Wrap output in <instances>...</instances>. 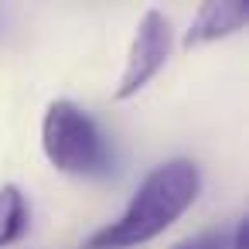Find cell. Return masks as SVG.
I'll return each instance as SVG.
<instances>
[{
    "mask_svg": "<svg viewBox=\"0 0 249 249\" xmlns=\"http://www.w3.org/2000/svg\"><path fill=\"white\" fill-rule=\"evenodd\" d=\"M198 188H201V174L184 157L154 167L137 188V195L130 198V205L123 208V215L109 222L106 229H99L89 239V246L92 249H130V246H140L160 235L181 212H188V205L198 198Z\"/></svg>",
    "mask_w": 249,
    "mask_h": 249,
    "instance_id": "1",
    "label": "cell"
},
{
    "mask_svg": "<svg viewBox=\"0 0 249 249\" xmlns=\"http://www.w3.org/2000/svg\"><path fill=\"white\" fill-rule=\"evenodd\" d=\"M41 147H45V157L58 171L79 174V178H99L113 164L109 143L99 133V126L92 123V116H86L69 99H55L45 109Z\"/></svg>",
    "mask_w": 249,
    "mask_h": 249,
    "instance_id": "2",
    "label": "cell"
},
{
    "mask_svg": "<svg viewBox=\"0 0 249 249\" xmlns=\"http://www.w3.org/2000/svg\"><path fill=\"white\" fill-rule=\"evenodd\" d=\"M167 52H171V24L160 11H147L137 24V35H133V45L126 55V69L116 86V99H130L133 92H140L160 72V65L167 62Z\"/></svg>",
    "mask_w": 249,
    "mask_h": 249,
    "instance_id": "3",
    "label": "cell"
},
{
    "mask_svg": "<svg viewBox=\"0 0 249 249\" xmlns=\"http://www.w3.org/2000/svg\"><path fill=\"white\" fill-rule=\"evenodd\" d=\"M246 24V7L242 4H229V0H212L201 4V11L195 14L188 35H184V48L205 45V41H218L232 31H239Z\"/></svg>",
    "mask_w": 249,
    "mask_h": 249,
    "instance_id": "4",
    "label": "cell"
},
{
    "mask_svg": "<svg viewBox=\"0 0 249 249\" xmlns=\"http://www.w3.org/2000/svg\"><path fill=\"white\" fill-rule=\"evenodd\" d=\"M24 222H28V205H24L21 188L4 184L0 188V249L11 246L24 232Z\"/></svg>",
    "mask_w": 249,
    "mask_h": 249,
    "instance_id": "5",
    "label": "cell"
},
{
    "mask_svg": "<svg viewBox=\"0 0 249 249\" xmlns=\"http://www.w3.org/2000/svg\"><path fill=\"white\" fill-rule=\"evenodd\" d=\"M174 249H246V225H242V218H239L232 229L205 232V235H198V239L178 242Z\"/></svg>",
    "mask_w": 249,
    "mask_h": 249,
    "instance_id": "6",
    "label": "cell"
}]
</instances>
